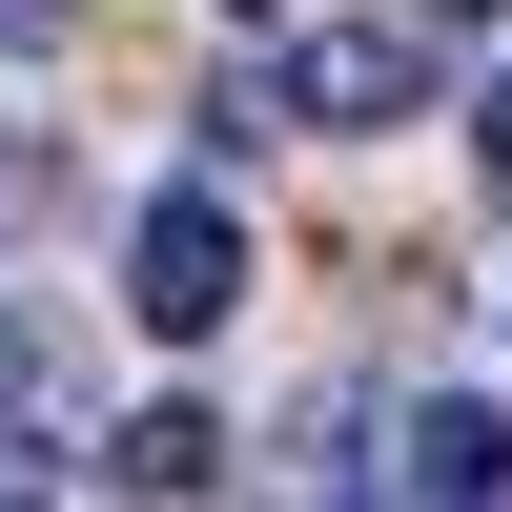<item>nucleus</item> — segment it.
I'll return each instance as SVG.
<instances>
[{
	"label": "nucleus",
	"instance_id": "1",
	"mask_svg": "<svg viewBox=\"0 0 512 512\" xmlns=\"http://www.w3.org/2000/svg\"><path fill=\"white\" fill-rule=\"evenodd\" d=\"M123 308H144L164 349H205V328L246 308V226H226V185H164L144 226H123Z\"/></svg>",
	"mask_w": 512,
	"mask_h": 512
},
{
	"label": "nucleus",
	"instance_id": "2",
	"mask_svg": "<svg viewBox=\"0 0 512 512\" xmlns=\"http://www.w3.org/2000/svg\"><path fill=\"white\" fill-rule=\"evenodd\" d=\"M410 82H431V41H410V21H308V41H287V82H267V123H390Z\"/></svg>",
	"mask_w": 512,
	"mask_h": 512
},
{
	"label": "nucleus",
	"instance_id": "3",
	"mask_svg": "<svg viewBox=\"0 0 512 512\" xmlns=\"http://www.w3.org/2000/svg\"><path fill=\"white\" fill-rule=\"evenodd\" d=\"M369 472H390V492H431V512H512V431H492L472 390H431L390 451H369Z\"/></svg>",
	"mask_w": 512,
	"mask_h": 512
},
{
	"label": "nucleus",
	"instance_id": "4",
	"mask_svg": "<svg viewBox=\"0 0 512 512\" xmlns=\"http://www.w3.org/2000/svg\"><path fill=\"white\" fill-rule=\"evenodd\" d=\"M103 472H123V492H205V472H226V431H205V410H144Z\"/></svg>",
	"mask_w": 512,
	"mask_h": 512
},
{
	"label": "nucleus",
	"instance_id": "5",
	"mask_svg": "<svg viewBox=\"0 0 512 512\" xmlns=\"http://www.w3.org/2000/svg\"><path fill=\"white\" fill-rule=\"evenodd\" d=\"M41 205H62V144H0V246H21Z\"/></svg>",
	"mask_w": 512,
	"mask_h": 512
},
{
	"label": "nucleus",
	"instance_id": "6",
	"mask_svg": "<svg viewBox=\"0 0 512 512\" xmlns=\"http://www.w3.org/2000/svg\"><path fill=\"white\" fill-rule=\"evenodd\" d=\"M472 144H492V185H512V62H492V82H472Z\"/></svg>",
	"mask_w": 512,
	"mask_h": 512
},
{
	"label": "nucleus",
	"instance_id": "7",
	"mask_svg": "<svg viewBox=\"0 0 512 512\" xmlns=\"http://www.w3.org/2000/svg\"><path fill=\"white\" fill-rule=\"evenodd\" d=\"M226 21H287V0H226Z\"/></svg>",
	"mask_w": 512,
	"mask_h": 512
}]
</instances>
